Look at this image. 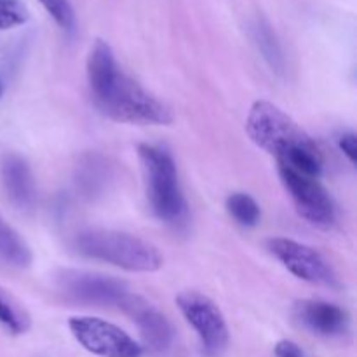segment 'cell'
<instances>
[{"mask_svg": "<svg viewBox=\"0 0 357 357\" xmlns=\"http://www.w3.org/2000/svg\"><path fill=\"white\" fill-rule=\"evenodd\" d=\"M87 80L96 107L112 121L142 126L173 122L169 108L119 68L114 51L101 38L87 56Z\"/></svg>", "mask_w": 357, "mask_h": 357, "instance_id": "1", "label": "cell"}, {"mask_svg": "<svg viewBox=\"0 0 357 357\" xmlns=\"http://www.w3.org/2000/svg\"><path fill=\"white\" fill-rule=\"evenodd\" d=\"M246 132L258 149L278 159L279 166L310 178L323 174V153L317 143L278 105L265 100L253 103Z\"/></svg>", "mask_w": 357, "mask_h": 357, "instance_id": "2", "label": "cell"}, {"mask_svg": "<svg viewBox=\"0 0 357 357\" xmlns=\"http://www.w3.org/2000/svg\"><path fill=\"white\" fill-rule=\"evenodd\" d=\"M82 257L115 265L128 272H157L164 265L155 246L139 237L117 230H84L73 241Z\"/></svg>", "mask_w": 357, "mask_h": 357, "instance_id": "3", "label": "cell"}, {"mask_svg": "<svg viewBox=\"0 0 357 357\" xmlns=\"http://www.w3.org/2000/svg\"><path fill=\"white\" fill-rule=\"evenodd\" d=\"M138 155L152 211L162 222L181 225L187 220V202L171 152L160 145L143 143L138 146Z\"/></svg>", "mask_w": 357, "mask_h": 357, "instance_id": "4", "label": "cell"}, {"mask_svg": "<svg viewBox=\"0 0 357 357\" xmlns=\"http://www.w3.org/2000/svg\"><path fill=\"white\" fill-rule=\"evenodd\" d=\"M68 328L73 338L98 357H142L143 347L124 330L93 316L70 317Z\"/></svg>", "mask_w": 357, "mask_h": 357, "instance_id": "5", "label": "cell"}, {"mask_svg": "<svg viewBox=\"0 0 357 357\" xmlns=\"http://www.w3.org/2000/svg\"><path fill=\"white\" fill-rule=\"evenodd\" d=\"M279 178L295 204L296 213L317 229H331L337 222V206L317 178L279 166Z\"/></svg>", "mask_w": 357, "mask_h": 357, "instance_id": "6", "label": "cell"}, {"mask_svg": "<svg viewBox=\"0 0 357 357\" xmlns=\"http://www.w3.org/2000/svg\"><path fill=\"white\" fill-rule=\"evenodd\" d=\"M176 305L187 323L201 338L209 356H220L229 345V326L220 307L209 296L197 291H183L176 296Z\"/></svg>", "mask_w": 357, "mask_h": 357, "instance_id": "7", "label": "cell"}, {"mask_svg": "<svg viewBox=\"0 0 357 357\" xmlns=\"http://www.w3.org/2000/svg\"><path fill=\"white\" fill-rule=\"evenodd\" d=\"M267 248L288 272L302 281L328 288L338 286V278L330 261L312 246L286 237H272L267 241Z\"/></svg>", "mask_w": 357, "mask_h": 357, "instance_id": "8", "label": "cell"}, {"mask_svg": "<svg viewBox=\"0 0 357 357\" xmlns=\"http://www.w3.org/2000/svg\"><path fill=\"white\" fill-rule=\"evenodd\" d=\"M59 291L70 300L87 305L121 307L129 295L128 284L112 275L84 271H63L56 279Z\"/></svg>", "mask_w": 357, "mask_h": 357, "instance_id": "9", "label": "cell"}, {"mask_svg": "<svg viewBox=\"0 0 357 357\" xmlns=\"http://www.w3.org/2000/svg\"><path fill=\"white\" fill-rule=\"evenodd\" d=\"M119 309L124 310L135 321L143 338V344L149 351L155 352V354H162L171 347V344H173V328H171L166 316L160 314L152 303H149L142 296L129 293Z\"/></svg>", "mask_w": 357, "mask_h": 357, "instance_id": "10", "label": "cell"}, {"mask_svg": "<svg viewBox=\"0 0 357 357\" xmlns=\"http://www.w3.org/2000/svg\"><path fill=\"white\" fill-rule=\"evenodd\" d=\"M296 321L319 337H342L349 331V314L335 303L323 300H302L293 309Z\"/></svg>", "mask_w": 357, "mask_h": 357, "instance_id": "11", "label": "cell"}, {"mask_svg": "<svg viewBox=\"0 0 357 357\" xmlns=\"http://www.w3.org/2000/svg\"><path fill=\"white\" fill-rule=\"evenodd\" d=\"M0 180L7 199L21 211H30L37 201L33 173L26 160L16 153H7L0 162Z\"/></svg>", "mask_w": 357, "mask_h": 357, "instance_id": "12", "label": "cell"}, {"mask_svg": "<svg viewBox=\"0 0 357 357\" xmlns=\"http://www.w3.org/2000/svg\"><path fill=\"white\" fill-rule=\"evenodd\" d=\"M110 180V167L100 153H86L77 164L75 185L80 195L93 199L101 195Z\"/></svg>", "mask_w": 357, "mask_h": 357, "instance_id": "13", "label": "cell"}, {"mask_svg": "<svg viewBox=\"0 0 357 357\" xmlns=\"http://www.w3.org/2000/svg\"><path fill=\"white\" fill-rule=\"evenodd\" d=\"M33 255L26 241L0 216V264L16 268H26L31 265Z\"/></svg>", "mask_w": 357, "mask_h": 357, "instance_id": "14", "label": "cell"}, {"mask_svg": "<svg viewBox=\"0 0 357 357\" xmlns=\"http://www.w3.org/2000/svg\"><path fill=\"white\" fill-rule=\"evenodd\" d=\"M251 37H253V42L257 44L260 54L264 56L267 65L272 68V72H275L278 75H282L286 66L284 54H282L281 44H279L274 30H272L271 24L264 17H257L251 23Z\"/></svg>", "mask_w": 357, "mask_h": 357, "instance_id": "15", "label": "cell"}, {"mask_svg": "<svg viewBox=\"0 0 357 357\" xmlns=\"http://www.w3.org/2000/svg\"><path fill=\"white\" fill-rule=\"evenodd\" d=\"M227 211L243 227L258 225L261 218L260 206L257 204V201L251 195L243 194V192H236V194L229 195V199H227Z\"/></svg>", "mask_w": 357, "mask_h": 357, "instance_id": "16", "label": "cell"}, {"mask_svg": "<svg viewBox=\"0 0 357 357\" xmlns=\"http://www.w3.org/2000/svg\"><path fill=\"white\" fill-rule=\"evenodd\" d=\"M0 324H3L13 335H23L30 330V316L2 289H0Z\"/></svg>", "mask_w": 357, "mask_h": 357, "instance_id": "17", "label": "cell"}, {"mask_svg": "<svg viewBox=\"0 0 357 357\" xmlns=\"http://www.w3.org/2000/svg\"><path fill=\"white\" fill-rule=\"evenodd\" d=\"M49 16L58 23V26L65 31L75 30V10L70 0H38Z\"/></svg>", "mask_w": 357, "mask_h": 357, "instance_id": "18", "label": "cell"}, {"mask_svg": "<svg viewBox=\"0 0 357 357\" xmlns=\"http://www.w3.org/2000/svg\"><path fill=\"white\" fill-rule=\"evenodd\" d=\"M30 17L26 6L20 0H0V30L24 24Z\"/></svg>", "mask_w": 357, "mask_h": 357, "instance_id": "19", "label": "cell"}, {"mask_svg": "<svg viewBox=\"0 0 357 357\" xmlns=\"http://www.w3.org/2000/svg\"><path fill=\"white\" fill-rule=\"evenodd\" d=\"M338 146L344 152V155L351 160L352 164H356L357 160V138L354 132H345L338 138Z\"/></svg>", "mask_w": 357, "mask_h": 357, "instance_id": "20", "label": "cell"}, {"mask_svg": "<svg viewBox=\"0 0 357 357\" xmlns=\"http://www.w3.org/2000/svg\"><path fill=\"white\" fill-rule=\"evenodd\" d=\"M275 357H305L302 347L291 340H281L274 347Z\"/></svg>", "mask_w": 357, "mask_h": 357, "instance_id": "21", "label": "cell"}, {"mask_svg": "<svg viewBox=\"0 0 357 357\" xmlns=\"http://www.w3.org/2000/svg\"><path fill=\"white\" fill-rule=\"evenodd\" d=\"M2 93H3V87H2V82H0V96H2Z\"/></svg>", "mask_w": 357, "mask_h": 357, "instance_id": "22", "label": "cell"}]
</instances>
